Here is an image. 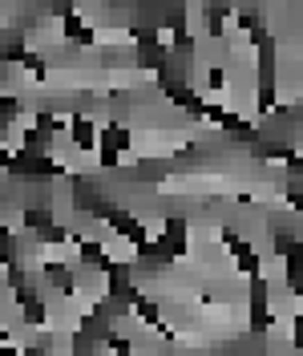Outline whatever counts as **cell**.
<instances>
[{
  "mask_svg": "<svg viewBox=\"0 0 303 356\" xmlns=\"http://www.w3.org/2000/svg\"><path fill=\"white\" fill-rule=\"evenodd\" d=\"M89 44L101 49V53H106V44H126V49H133L138 37H133L130 29H117V24H97V29L89 33Z\"/></svg>",
  "mask_w": 303,
  "mask_h": 356,
  "instance_id": "3",
  "label": "cell"
},
{
  "mask_svg": "<svg viewBox=\"0 0 303 356\" xmlns=\"http://www.w3.org/2000/svg\"><path fill=\"white\" fill-rule=\"evenodd\" d=\"M206 33H215V29H211V21H206V8L195 0V4L186 8V37H190V41H202Z\"/></svg>",
  "mask_w": 303,
  "mask_h": 356,
  "instance_id": "4",
  "label": "cell"
},
{
  "mask_svg": "<svg viewBox=\"0 0 303 356\" xmlns=\"http://www.w3.org/2000/svg\"><path fill=\"white\" fill-rule=\"evenodd\" d=\"M243 356H259V353H243Z\"/></svg>",
  "mask_w": 303,
  "mask_h": 356,
  "instance_id": "5",
  "label": "cell"
},
{
  "mask_svg": "<svg viewBox=\"0 0 303 356\" xmlns=\"http://www.w3.org/2000/svg\"><path fill=\"white\" fill-rule=\"evenodd\" d=\"M255 275L263 280V288H283L287 284V255L279 247L267 255H255Z\"/></svg>",
  "mask_w": 303,
  "mask_h": 356,
  "instance_id": "2",
  "label": "cell"
},
{
  "mask_svg": "<svg viewBox=\"0 0 303 356\" xmlns=\"http://www.w3.org/2000/svg\"><path fill=\"white\" fill-rule=\"evenodd\" d=\"M97 251H101V259L122 264V267H133L138 259H142V243H138L133 235H122V231H109L106 239L97 243Z\"/></svg>",
  "mask_w": 303,
  "mask_h": 356,
  "instance_id": "1",
  "label": "cell"
}]
</instances>
